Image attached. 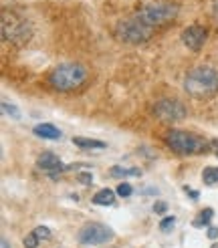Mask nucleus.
Here are the masks:
<instances>
[{
  "label": "nucleus",
  "instance_id": "1",
  "mask_svg": "<svg viewBox=\"0 0 218 248\" xmlns=\"http://www.w3.org/2000/svg\"><path fill=\"white\" fill-rule=\"evenodd\" d=\"M184 89L188 91V95L196 99L212 97L214 93H218V73L212 67H204V65L192 69L186 75Z\"/></svg>",
  "mask_w": 218,
  "mask_h": 248
},
{
  "label": "nucleus",
  "instance_id": "2",
  "mask_svg": "<svg viewBox=\"0 0 218 248\" xmlns=\"http://www.w3.org/2000/svg\"><path fill=\"white\" fill-rule=\"evenodd\" d=\"M87 81V69L79 63H63L48 75V83L57 91H75Z\"/></svg>",
  "mask_w": 218,
  "mask_h": 248
},
{
  "label": "nucleus",
  "instance_id": "3",
  "mask_svg": "<svg viewBox=\"0 0 218 248\" xmlns=\"http://www.w3.org/2000/svg\"><path fill=\"white\" fill-rule=\"evenodd\" d=\"M32 36V29L27 18L16 16L15 12H2V39L15 45H24Z\"/></svg>",
  "mask_w": 218,
  "mask_h": 248
},
{
  "label": "nucleus",
  "instance_id": "4",
  "mask_svg": "<svg viewBox=\"0 0 218 248\" xmlns=\"http://www.w3.org/2000/svg\"><path fill=\"white\" fill-rule=\"evenodd\" d=\"M166 143L170 150H174L176 154L182 155H192V154H200L206 152V145L200 138H196L194 133L188 131H180V129H172L166 133Z\"/></svg>",
  "mask_w": 218,
  "mask_h": 248
},
{
  "label": "nucleus",
  "instance_id": "5",
  "mask_svg": "<svg viewBox=\"0 0 218 248\" xmlns=\"http://www.w3.org/2000/svg\"><path fill=\"white\" fill-rule=\"evenodd\" d=\"M150 36H152V27L145 24L138 15L127 18V20H121L117 24V39L124 41V43L140 45L143 41H148Z\"/></svg>",
  "mask_w": 218,
  "mask_h": 248
},
{
  "label": "nucleus",
  "instance_id": "6",
  "mask_svg": "<svg viewBox=\"0 0 218 248\" xmlns=\"http://www.w3.org/2000/svg\"><path fill=\"white\" fill-rule=\"evenodd\" d=\"M178 15V6L172 4V2H152L148 6H143L140 12H138V16L145 22V24H150V27H162V24L170 22V20H174Z\"/></svg>",
  "mask_w": 218,
  "mask_h": 248
},
{
  "label": "nucleus",
  "instance_id": "7",
  "mask_svg": "<svg viewBox=\"0 0 218 248\" xmlns=\"http://www.w3.org/2000/svg\"><path fill=\"white\" fill-rule=\"evenodd\" d=\"M77 238L81 244H105L113 238V230L109 226H103V224H97V222H93V224H87L83 226L77 234Z\"/></svg>",
  "mask_w": 218,
  "mask_h": 248
},
{
  "label": "nucleus",
  "instance_id": "8",
  "mask_svg": "<svg viewBox=\"0 0 218 248\" xmlns=\"http://www.w3.org/2000/svg\"><path fill=\"white\" fill-rule=\"evenodd\" d=\"M154 115L162 121H180L186 117V107L176 99H162L154 105Z\"/></svg>",
  "mask_w": 218,
  "mask_h": 248
},
{
  "label": "nucleus",
  "instance_id": "9",
  "mask_svg": "<svg viewBox=\"0 0 218 248\" xmlns=\"http://www.w3.org/2000/svg\"><path fill=\"white\" fill-rule=\"evenodd\" d=\"M182 43H184L190 51H200L202 45L206 43V31L202 27H188L182 32Z\"/></svg>",
  "mask_w": 218,
  "mask_h": 248
},
{
  "label": "nucleus",
  "instance_id": "10",
  "mask_svg": "<svg viewBox=\"0 0 218 248\" xmlns=\"http://www.w3.org/2000/svg\"><path fill=\"white\" fill-rule=\"evenodd\" d=\"M36 166H39L41 170H47V171H57L63 168V164H61L59 155L51 154V152H43L39 155V159H36Z\"/></svg>",
  "mask_w": 218,
  "mask_h": 248
},
{
  "label": "nucleus",
  "instance_id": "11",
  "mask_svg": "<svg viewBox=\"0 0 218 248\" xmlns=\"http://www.w3.org/2000/svg\"><path fill=\"white\" fill-rule=\"evenodd\" d=\"M32 131H34V135H39L43 140H59L61 138V131L53 125V123H39Z\"/></svg>",
  "mask_w": 218,
  "mask_h": 248
},
{
  "label": "nucleus",
  "instance_id": "12",
  "mask_svg": "<svg viewBox=\"0 0 218 248\" xmlns=\"http://www.w3.org/2000/svg\"><path fill=\"white\" fill-rule=\"evenodd\" d=\"M73 143L83 147V150H105L107 143L99 140H87V138H73Z\"/></svg>",
  "mask_w": 218,
  "mask_h": 248
},
{
  "label": "nucleus",
  "instance_id": "13",
  "mask_svg": "<svg viewBox=\"0 0 218 248\" xmlns=\"http://www.w3.org/2000/svg\"><path fill=\"white\" fill-rule=\"evenodd\" d=\"M113 202H115V194L109 190V188L99 190V192L93 196V204H97V206H111Z\"/></svg>",
  "mask_w": 218,
  "mask_h": 248
},
{
  "label": "nucleus",
  "instance_id": "14",
  "mask_svg": "<svg viewBox=\"0 0 218 248\" xmlns=\"http://www.w3.org/2000/svg\"><path fill=\"white\" fill-rule=\"evenodd\" d=\"M202 180H204L206 186H214V184H218V168H214V166L204 168V171H202Z\"/></svg>",
  "mask_w": 218,
  "mask_h": 248
},
{
  "label": "nucleus",
  "instance_id": "15",
  "mask_svg": "<svg viewBox=\"0 0 218 248\" xmlns=\"http://www.w3.org/2000/svg\"><path fill=\"white\" fill-rule=\"evenodd\" d=\"M212 216H214V212H212L210 208H206L204 212H200V216H198L196 220H194V226H196V228H204V226H208V224H210V220H212Z\"/></svg>",
  "mask_w": 218,
  "mask_h": 248
},
{
  "label": "nucleus",
  "instance_id": "16",
  "mask_svg": "<svg viewBox=\"0 0 218 248\" xmlns=\"http://www.w3.org/2000/svg\"><path fill=\"white\" fill-rule=\"evenodd\" d=\"M109 173H111V176L113 178H119V176H140V170L138 168H131V170H125V168H111V171H109Z\"/></svg>",
  "mask_w": 218,
  "mask_h": 248
},
{
  "label": "nucleus",
  "instance_id": "17",
  "mask_svg": "<svg viewBox=\"0 0 218 248\" xmlns=\"http://www.w3.org/2000/svg\"><path fill=\"white\" fill-rule=\"evenodd\" d=\"M39 238H36V234L32 232V234H27V236H24V240H22V244H24V248H36L39 246Z\"/></svg>",
  "mask_w": 218,
  "mask_h": 248
},
{
  "label": "nucleus",
  "instance_id": "18",
  "mask_svg": "<svg viewBox=\"0 0 218 248\" xmlns=\"http://www.w3.org/2000/svg\"><path fill=\"white\" fill-rule=\"evenodd\" d=\"M131 192H133V188L127 184V182H121L119 186H117V194L121 196V198H129L131 196Z\"/></svg>",
  "mask_w": 218,
  "mask_h": 248
},
{
  "label": "nucleus",
  "instance_id": "19",
  "mask_svg": "<svg viewBox=\"0 0 218 248\" xmlns=\"http://www.w3.org/2000/svg\"><path fill=\"white\" fill-rule=\"evenodd\" d=\"M174 224H176V218L174 216H168V218H164L162 222H160V230L162 232H170L174 228Z\"/></svg>",
  "mask_w": 218,
  "mask_h": 248
},
{
  "label": "nucleus",
  "instance_id": "20",
  "mask_svg": "<svg viewBox=\"0 0 218 248\" xmlns=\"http://www.w3.org/2000/svg\"><path fill=\"white\" fill-rule=\"evenodd\" d=\"M32 232L36 234V238H39V240H47V238H51V230H48L47 226H36Z\"/></svg>",
  "mask_w": 218,
  "mask_h": 248
},
{
  "label": "nucleus",
  "instance_id": "21",
  "mask_svg": "<svg viewBox=\"0 0 218 248\" xmlns=\"http://www.w3.org/2000/svg\"><path fill=\"white\" fill-rule=\"evenodd\" d=\"M2 111L6 115H10V117H15V119H18L20 117V113H18V109L15 107V105H8L6 101H2Z\"/></svg>",
  "mask_w": 218,
  "mask_h": 248
},
{
  "label": "nucleus",
  "instance_id": "22",
  "mask_svg": "<svg viewBox=\"0 0 218 248\" xmlns=\"http://www.w3.org/2000/svg\"><path fill=\"white\" fill-rule=\"evenodd\" d=\"M166 210H168V204H166V202H156V204H154V212H156V214H164Z\"/></svg>",
  "mask_w": 218,
  "mask_h": 248
},
{
  "label": "nucleus",
  "instance_id": "23",
  "mask_svg": "<svg viewBox=\"0 0 218 248\" xmlns=\"http://www.w3.org/2000/svg\"><path fill=\"white\" fill-rule=\"evenodd\" d=\"M79 182L85 184V186H89L93 182V176H91V173H79Z\"/></svg>",
  "mask_w": 218,
  "mask_h": 248
},
{
  "label": "nucleus",
  "instance_id": "24",
  "mask_svg": "<svg viewBox=\"0 0 218 248\" xmlns=\"http://www.w3.org/2000/svg\"><path fill=\"white\" fill-rule=\"evenodd\" d=\"M208 238H210V240L218 238V228H216V226H208Z\"/></svg>",
  "mask_w": 218,
  "mask_h": 248
},
{
  "label": "nucleus",
  "instance_id": "25",
  "mask_svg": "<svg viewBox=\"0 0 218 248\" xmlns=\"http://www.w3.org/2000/svg\"><path fill=\"white\" fill-rule=\"evenodd\" d=\"M186 192L190 194V198H192V200H198V192H196V190H188V188H186Z\"/></svg>",
  "mask_w": 218,
  "mask_h": 248
},
{
  "label": "nucleus",
  "instance_id": "26",
  "mask_svg": "<svg viewBox=\"0 0 218 248\" xmlns=\"http://www.w3.org/2000/svg\"><path fill=\"white\" fill-rule=\"evenodd\" d=\"M212 12H214V16L218 20V0H214V2H212Z\"/></svg>",
  "mask_w": 218,
  "mask_h": 248
},
{
  "label": "nucleus",
  "instance_id": "27",
  "mask_svg": "<svg viewBox=\"0 0 218 248\" xmlns=\"http://www.w3.org/2000/svg\"><path fill=\"white\" fill-rule=\"evenodd\" d=\"M210 143H212V150H214V154L218 155V140H212Z\"/></svg>",
  "mask_w": 218,
  "mask_h": 248
},
{
  "label": "nucleus",
  "instance_id": "28",
  "mask_svg": "<svg viewBox=\"0 0 218 248\" xmlns=\"http://www.w3.org/2000/svg\"><path fill=\"white\" fill-rule=\"evenodd\" d=\"M2 248H8V240L6 238H2Z\"/></svg>",
  "mask_w": 218,
  "mask_h": 248
},
{
  "label": "nucleus",
  "instance_id": "29",
  "mask_svg": "<svg viewBox=\"0 0 218 248\" xmlns=\"http://www.w3.org/2000/svg\"><path fill=\"white\" fill-rule=\"evenodd\" d=\"M212 248H218V244H212Z\"/></svg>",
  "mask_w": 218,
  "mask_h": 248
}]
</instances>
